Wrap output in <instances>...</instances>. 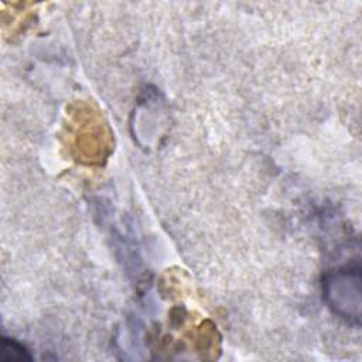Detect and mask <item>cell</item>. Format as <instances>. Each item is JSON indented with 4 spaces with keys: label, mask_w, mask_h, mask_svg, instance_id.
<instances>
[{
    "label": "cell",
    "mask_w": 362,
    "mask_h": 362,
    "mask_svg": "<svg viewBox=\"0 0 362 362\" xmlns=\"http://www.w3.org/2000/svg\"><path fill=\"white\" fill-rule=\"evenodd\" d=\"M322 293L328 307L341 318L359 324L361 320V269L345 267L325 274Z\"/></svg>",
    "instance_id": "cell-1"
},
{
    "label": "cell",
    "mask_w": 362,
    "mask_h": 362,
    "mask_svg": "<svg viewBox=\"0 0 362 362\" xmlns=\"http://www.w3.org/2000/svg\"><path fill=\"white\" fill-rule=\"evenodd\" d=\"M1 361H31V355L13 338H1Z\"/></svg>",
    "instance_id": "cell-2"
}]
</instances>
